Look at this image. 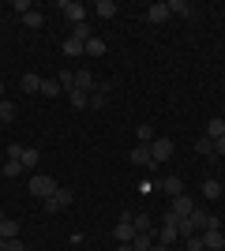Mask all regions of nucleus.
<instances>
[{
    "label": "nucleus",
    "mask_w": 225,
    "mask_h": 251,
    "mask_svg": "<svg viewBox=\"0 0 225 251\" xmlns=\"http://www.w3.org/2000/svg\"><path fill=\"white\" fill-rule=\"evenodd\" d=\"M147 19L150 23H165V19H169V4H165V0L150 4V8H147Z\"/></svg>",
    "instance_id": "11"
},
{
    "label": "nucleus",
    "mask_w": 225,
    "mask_h": 251,
    "mask_svg": "<svg viewBox=\"0 0 225 251\" xmlns=\"http://www.w3.org/2000/svg\"><path fill=\"white\" fill-rule=\"evenodd\" d=\"M176 221H180V218H176V214L169 210V214L161 218V225L154 229V240H158V244H165V248H173V244L180 240V232H176Z\"/></svg>",
    "instance_id": "1"
},
{
    "label": "nucleus",
    "mask_w": 225,
    "mask_h": 251,
    "mask_svg": "<svg viewBox=\"0 0 225 251\" xmlns=\"http://www.w3.org/2000/svg\"><path fill=\"white\" fill-rule=\"evenodd\" d=\"M56 83H60L64 94H68V90H75V72H60V75H56Z\"/></svg>",
    "instance_id": "28"
},
{
    "label": "nucleus",
    "mask_w": 225,
    "mask_h": 251,
    "mask_svg": "<svg viewBox=\"0 0 225 251\" xmlns=\"http://www.w3.org/2000/svg\"><path fill=\"white\" fill-rule=\"evenodd\" d=\"M94 11L101 15V19H117V4H113V0H98Z\"/></svg>",
    "instance_id": "18"
},
{
    "label": "nucleus",
    "mask_w": 225,
    "mask_h": 251,
    "mask_svg": "<svg viewBox=\"0 0 225 251\" xmlns=\"http://www.w3.org/2000/svg\"><path fill=\"white\" fill-rule=\"evenodd\" d=\"M161 188H165L173 199H176V195H184V180H180V176H169V180H161Z\"/></svg>",
    "instance_id": "20"
},
{
    "label": "nucleus",
    "mask_w": 225,
    "mask_h": 251,
    "mask_svg": "<svg viewBox=\"0 0 225 251\" xmlns=\"http://www.w3.org/2000/svg\"><path fill=\"white\" fill-rule=\"evenodd\" d=\"M135 135H139V143H143V147H150V143L158 139V135H154V127H150V124H139V131H135Z\"/></svg>",
    "instance_id": "29"
},
{
    "label": "nucleus",
    "mask_w": 225,
    "mask_h": 251,
    "mask_svg": "<svg viewBox=\"0 0 225 251\" xmlns=\"http://www.w3.org/2000/svg\"><path fill=\"white\" fill-rule=\"evenodd\" d=\"M113 236H117V244H131V240H135V225H131V214H124V218L117 221Z\"/></svg>",
    "instance_id": "5"
},
{
    "label": "nucleus",
    "mask_w": 225,
    "mask_h": 251,
    "mask_svg": "<svg viewBox=\"0 0 225 251\" xmlns=\"http://www.w3.org/2000/svg\"><path fill=\"white\" fill-rule=\"evenodd\" d=\"M72 199H75V191H72V188H56L53 195L45 199V210H49V214H56V210H68V206H72Z\"/></svg>",
    "instance_id": "3"
},
{
    "label": "nucleus",
    "mask_w": 225,
    "mask_h": 251,
    "mask_svg": "<svg viewBox=\"0 0 225 251\" xmlns=\"http://www.w3.org/2000/svg\"><path fill=\"white\" fill-rule=\"evenodd\" d=\"M101 105H105V94H101V90H94V94H90V109H101Z\"/></svg>",
    "instance_id": "34"
},
{
    "label": "nucleus",
    "mask_w": 225,
    "mask_h": 251,
    "mask_svg": "<svg viewBox=\"0 0 225 251\" xmlns=\"http://www.w3.org/2000/svg\"><path fill=\"white\" fill-rule=\"evenodd\" d=\"M23 26H30V30H38V26H42V11H26V15H23Z\"/></svg>",
    "instance_id": "30"
},
{
    "label": "nucleus",
    "mask_w": 225,
    "mask_h": 251,
    "mask_svg": "<svg viewBox=\"0 0 225 251\" xmlns=\"http://www.w3.org/2000/svg\"><path fill=\"white\" fill-rule=\"evenodd\" d=\"M56 8L64 11L68 19H72V26H79V23H86V8H83V4H75V0H60Z\"/></svg>",
    "instance_id": "4"
},
{
    "label": "nucleus",
    "mask_w": 225,
    "mask_h": 251,
    "mask_svg": "<svg viewBox=\"0 0 225 251\" xmlns=\"http://www.w3.org/2000/svg\"><path fill=\"white\" fill-rule=\"evenodd\" d=\"M0 120H4V124L15 120V101H0Z\"/></svg>",
    "instance_id": "31"
},
{
    "label": "nucleus",
    "mask_w": 225,
    "mask_h": 251,
    "mask_svg": "<svg viewBox=\"0 0 225 251\" xmlns=\"http://www.w3.org/2000/svg\"><path fill=\"white\" fill-rule=\"evenodd\" d=\"M150 251H169V248H165V244H158V240H154V248H150Z\"/></svg>",
    "instance_id": "38"
},
{
    "label": "nucleus",
    "mask_w": 225,
    "mask_h": 251,
    "mask_svg": "<svg viewBox=\"0 0 225 251\" xmlns=\"http://www.w3.org/2000/svg\"><path fill=\"white\" fill-rule=\"evenodd\" d=\"M131 225H135V232H154V221L147 214H131Z\"/></svg>",
    "instance_id": "21"
},
{
    "label": "nucleus",
    "mask_w": 225,
    "mask_h": 251,
    "mask_svg": "<svg viewBox=\"0 0 225 251\" xmlns=\"http://www.w3.org/2000/svg\"><path fill=\"white\" fill-rule=\"evenodd\" d=\"M23 90H26V94H42V79L34 72H23Z\"/></svg>",
    "instance_id": "13"
},
{
    "label": "nucleus",
    "mask_w": 225,
    "mask_h": 251,
    "mask_svg": "<svg viewBox=\"0 0 225 251\" xmlns=\"http://www.w3.org/2000/svg\"><path fill=\"white\" fill-rule=\"evenodd\" d=\"M19 173H23V161H4V176L8 180H15Z\"/></svg>",
    "instance_id": "32"
},
{
    "label": "nucleus",
    "mask_w": 225,
    "mask_h": 251,
    "mask_svg": "<svg viewBox=\"0 0 225 251\" xmlns=\"http://www.w3.org/2000/svg\"><path fill=\"white\" fill-rule=\"evenodd\" d=\"M19 157H23V147H19V143H11V147H8V161H19Z\"/></svg>",
    "instance_id": "35"
},
{
    "label": "nucleus",
    "mask_w": 225,
    "mask_h": 251,
    "mask_svg": "<svg viewBox=\"0 0 225 251\" xmlns=\"http://www.w3.org/2000/svg\"><path fill=\"white\" fill-rule=\"evenodd\" d=\"M203 199H222V184L218 180H203Z\"/></svg>",
    "instance_id": "24"
},
{
    "label": "nucleus",
    "mask_w": 225,
    "mask_h": 251,
    "mask_svg": "<svg viewBox=\"0 0 225 251\" xmlns=\"http://www.w3.org/2000/svg\"><path fill=\"white\" fill-rule=\"evenodd\" d=\"M169 4V15H192V4L188 0H165Z\"/></svg>",
    "instance_id": "23"
},
{
    "label": "nucleus",
    "mask_w": 225,
    "mask_h": 251,
    "mask_svg": "<svg viewBox=\"0 0 225 251\" xmlns=\"http://www.w3.org/2000/svg\"><path fill=\"white\" fill-rule=\"evenodd\" d=\"M203 236V251H222L225 248V232L222 229H206V232H199Z\"/></svg>",
    "instance_id": "7"
},
{
    "label": "nucleus",
    "mask_w": 225,
    "mask_h": 251,
    "mask_svg": "<svg viewBox=\"0 0 225 251\" xmlns=\"http://www.w3.org/2000/svg\"><path fill=\"white\" fill-rule=\"evenodd\" d=\"M117 251H135V248H131V244H117Z\"/></svg>",
    "instance_id": "39"
},
{
    "label": "nucleus",
    "mask_w": 225,
    "mask_h": 251,
    "mask_svg": "<svg viewBox=\"0 0 225 251\" xmlns=\"http://www.w3.org/2000/svg\"><path fill=\"white\" fill-rule=\"evenodd\" d=\"M0 101H4V79H0Z\"/></svg>",
    "instance_id": "40"
},
{
    "label": "nucleus",
    "mask_w": 225,
    "mask_h": 251,
    "mask_svg": "<svg viewBox=\"0 0 225 251\" xmlns=\"http://www.w3.org/2000/svg\"><path fill=\"white\" fill-rule=\"evenodd\" d=\"M184 248H188V251H203V236H199V232H195V236H188V240H184Z\"/></svg>",
    "instance_id": "33"
},
{
    "label": "nucleus",
    "mask_w": 225,
    "mask_h": 251,
    "mask_svg": "<svg viewBox=\"0 0 225 251\" xmlns=\"http://www.w3.org/2000/svg\"><path fill=\"white\" fill-rule=\"evenodd\" d=\"M86 56H105V38H90V42H86Z\"/></svg>",
    "instance_id": "19"
},
{
    "label": "nucleus",
    "mask_w": 225,
    "mask_h": 251,
    "mask_svg": "<svg viewBox=\"0 0 225 251\" xmlns=\"http://www.w3.org/2000/svg\"><path fill=\"white\" fill-rule=\"evenodd\" d=\"M0 236H4V240H15V236H19V221H0Z\"/></svg>",
    "instance_id": "22"
},
{
    "label": "nucleus",
    "mask_w": 225,
    "mask_h": 251,
    "mask_svg": "<svg viewBox=\"0 0 225 251\" xmlns=\"http://www.w3.org/2000/svg\"><path fill=\"white\" fill-rule=\"evenodd\" d=\"M206 139H210V143H218V139L225 135V120L222 116H210V120H206V131H203Z\"/></svg>",
    "instance_id": "10"
},
{
    "label": "nucleus",
    "mask_w": 225,
    "mask_h": 251,
    "mask_svg": "<svg viewBox=\"0 0 225 251\" xmlns=\"http://www.w3.org/2000/svg\"><path fill=\"white\" fill-rule=\"evenodd\" d=\"M83 52H86V42H79V38H68L64 42V56L75 60V56H83Z\"/></svg>",
    "instance_id": "14"
},
{
    "label": "nucleus",
    "mask_w": 225,
    "mask_h": 251,
    "mask_svg": "<svg viewBox=\"0 0 225 251\" xmlns=\"http://www.w3.org/2000/svg\"><path fill=\"white\" fill-rule=\"evenodd\" d=\"M68 101H72L75 109H90V94H83L79 86H75V90H68Z\"/></svg>",
    "instance_id": "15"
},
{
    "label": "nucleus",
    "mask_w": 225,
    "mask_h": 251,
    "mask_svg": "<svg viewBox=\"0 0 225 251\" xmlns=\"http://www.w3.org/2000/svg\"><path fill=\"white\" fill-rule=\"evenodd\" d=\"M195 150H199L203 157H210V161H218V154H214V143H210L206 135H199V139H195Z\"/></svg>",
    "instance_id": "16"
},
{
    "label": "nucleus",
    "mask_w": 225,
    "mask_h": 251,
    "mask_svg": "<svg viewBox=\"0 0 225 251\" xmlns=\"http://www.w3.org/2000/svg\"><path fill=\"white\" fill-rule=\"evenodd\" d=\"M0 221H4V210H0Z\"/></svg>",
    "instance_id": "42"
},
{
    "label": "nucleus",
    "mask_w": 225,
    "mask_h": 251,
    "mask_svg": "<svg viewBox=\"0 0 225 251\" xmlns=\"http://www.w3.org/2000/svg\"><path fill=\"white\" fill-rule=\"evenodd\" d=\"M19 161H23V169H34L38 161H42V154H38L34 147H26V150H23V157H19Z\"/></svg>",
    "instance_id": "25"
},
{
    "label": "nucleus",
    "mask_w": 225,
    "mask_h": 251,
    "mask_svg": "<svg viewBox=\"0 0 225 251\" xmlns=\"http://www.w3.org/2000/svg\"><path fill=\"white\" fill-rule=\"evenodd\" d=\"M173 214H176V218H192V210H195V202H192V195H176V199H173Z\"/></svg>",
    "instance_id": "9"
},
{
    "label": "nucleus",
    "mask_w": 225,
    "mask_h": 251,
    "mask_svg": "<svg viewBox=\"0 0 225 251\" xmlns=\"http://www.w3.org/2000/svg\"><path fill=\"white\" fill-rule=\"evenodd\" d=\"M128 161H135L139 169H158V165H154V154H150V147H143V143L128 154Z\"/></svg>",
    "instance_id": "8"
},
{
    "label": "nucleus",
    "mask_w": 225,
    "mask_h": 251,
    "mask_svg": "<svg viewBox=\"0 0 225 251\" xmlns=\"http://www.w3.org/2000/svg\"><path fill=\"white\" fill-rule=\"evenodd\" d=\"M131 248H135V251H150V248H154V232H135Z\"/></svg>",
    "instance_id": "17"
},
{
    "label": "nucleus",
    "mask_w": 225,
    "mask_h": 251,
    "mask_svg": "<svg viewBox=\"0 0 225 251\" xmlns=\"http://www.w3.org/2000/svg\"><path fill=\"white\" fill-rule=\"evenodd\" d=\"M0 124H4V120H0Z\"/></svg>",
    "instance_id": "43"
},
{
    "label": "nucleus",
    "mask_w": 225,
    "mask_h": 251,
    "mask_svg": "<svg viewBox=\"0 0 225 251\" xmlns=\"http://www.w3.org/2000/svg\"><path fill=\"white\" fill-rule=\"evenodd\" d=\"M4 251H26V244H23L19 236H15V240H8V248H4Z\"/></svg>",
    "instance_id": "36"
},
{
    "label": "nucleus",
    "mask_w": 225,
    "mask_h": 251,
    "mask_svg": "<svg viewBox=\"0 0 225 251\" xmlns=\"http://www.w3.org/2000/svg\"><path fill=\"white\" fill-rule=\"evenodd\" d=\"M4 248H8V240H4V236H0V251H4Z\"/></svg>",
    "instance_id": "41"
},
{
    "label": "nucleus",
    "mask_w": 225,
    "mask_h": 251,
    "mask_svg": "<svg viewBox=\"0 0 225 251\" xmlns=\"http://www.w3.org/2000/svg\"><path fill=\"white\" fill-rule=\"evenodd\" d=\"M26 191H30V195H34V199H49V195H53V191H56V184H53V176H45V173H38V176H30V180H26Z\"/></svg>",
    "instance_id": "2"
},
{
    "label": "nucleus",
    "mask_w": 225,
    "mask_h": 251,
    "mask_svg": "<svg viewBox=\"0 0 225 251\" xmlns=\"http://www.w3.org/2000/svg\"><path fill=\"white\" fill-rule=\"evenodd\" d=\"M150 154H154V165L169 161L173 157V139H154V143H150Z\"/></svg>",
    "instance_id": "6"
},
{
    "label": "nucleus",
    "mask_w": 225,
    "mask_h": 251,
    "mask_svg": "<svg viewBox=\"0 0 225 251\" xmlns=\"http://www.w3.org/2000/svg\"><path fill=\"white\" fill-rule=\"evenodd\" d=\"M214 154H218V157H225V135H222V139L214 143Z\"/></svg>",
    "instance_id": "37"
},
{
    "label": "nucleus",
    "mask_w": 225,
    "mask_h": 251,
    "mask_svg": "<svg viewBox=\"0 0 225 251\" xmlns=\"http://www.w3.org/2000/svg\"><path fill=\"white\" fill-rule=\"evenodd\" d=\"M72 38H79V42H90V38H94L90 23H79V26H72Z\"/></svg>",
    "instance_id": "27"
},
{
    "label": "nucleus",
    "mask_w": 225,
    "mask_h": 251,
    "mask_svg": "<svg viewBox=\"0 0 225 251\" xmlns=\"http://www.w3.org/2000/svg\"><path fill=\"white\" fill-rule=\"evenodd\" d=\"M75 86H79V90H83V94H94V75L90 72H75Z\"/></svg>",
    "instance_id": "12"
},
{
    "label": "nucleus",
    "mask_w": 225,
    "mask_h": 251,
    "mask_svg": "<svg viewBox=\"0 0 225 251\" xmlns=\"http://www.w3.org/2000/svg\"><path fill=\"white\" fill-rule=\"evenodd\" d=\"M42 94H45V98H60L64 90H60V83H56V79H42Z\"/></svg>",
    "instance_id": "26"
}]
</instances>
